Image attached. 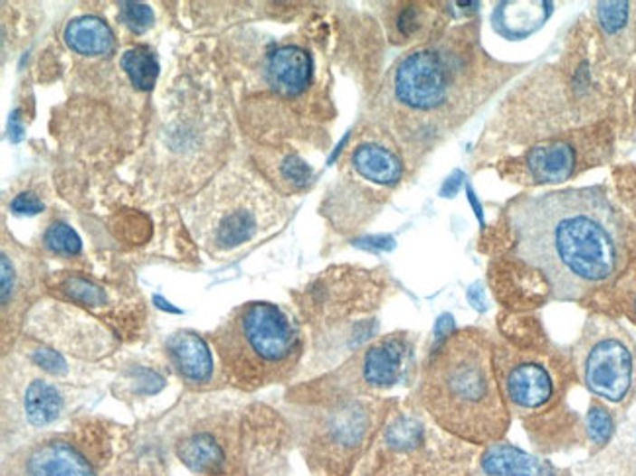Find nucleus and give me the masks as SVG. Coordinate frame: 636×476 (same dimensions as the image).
I'll list each match as a JSON object with an SVG mask.
<instances>
[{
  "mask_svg": "<svg viewBox=\"0 0 636 476\" xmlns=\"http://www.w3.org/2000/svg\"><path fill=\"white\" fill-rule=\"evenodd\" d=\"M509 223L517 258L541 272L560 301L611 285L629 262L625 219L599 186L525 195L509 205Z\"/></svg>",
  "mask_w": 636,
  "mask_h": 476,
  "instance_id": "f257e3e1",
  "label": "nucleus"
},
{
  "mask_svg": "<svg viewBox=\"0 0 636 476\" xmlns=\"http://www.w3.org/2000/svg\"><path fill=\"white\" fill-rule=\"evenodd\" d=\"M419 397L442 430L466 442L491 445L509 425L494 350L478 331L441 340L425 365Z\"/></svg>",
  "mask_w": 636,
  "mask_h": 476,
  "instance_id": "f03ea898",
  "label": "nucleus"
},
{
  "mask_svg": "<svg viewBox=\"0 0 636 476\" xmlns=\"http://www.w3.org/2000/svg\"><path fill=\"white\" fill-rule=\"evenodd\" d=\"M222 368L232 385L255 390L282 379L299 358V332L280 307L247 303L212 334Z\"/></svg>",
  "mask_w": 636,
  "mask_h": 476,
  "instance_id": "7ed1b4c3",
  "label": "nucleus"
},
{
  "mask_svg": "<svg viewBox=\"0 0 636 476\" xmlns=\"http://www.w3.org/2000/svg\"><path fill=\"white\" fill-rule=\"evenodd\" d=\"M280 203L261 180L227 170L188 207V225L204 248L233 252L280 223Z\"/></svg>",
  "mask_w": 636,
  "mask_h": 476,
  "instance_id": "20e7f679",
  "label": "nucleus"
},
{
  "mask_svg": "<svg viewBox=\"0 0 636 476\" xmlns=\"http://www.w3.org/2000/svg\"><path fill=\"white\" fill-rule=\"evenodd\" d=\"M584 387L609 405H627L636 387V350L625 328L592 316L574 348Z\"/></svg>",
  "mask_w": 636,
  "mask_h": 476,
  "instance_id": "39448f33",
  "label": "nucleus"
},
{
  "mask_svg": "<svg viewBox=\"0 0 636 476\" xmlns=\"http://www.w3.org/2000/svg\"><path fill=\"white\" fill-rule=\"evenodd\" d=\"M452 77L454 70L449 55L433 47L417 49L402 59L394 70V98L412 112H435L447 102Z\"/></svg>",
  "mask_w": 636,
  "mask_h": 476,
  "instance_id": "423d86ee",
  "label": "nucleus"
},
{
  "mask_svg": "<svg viewBox=\"0 0 636 476\" xmlns=\"http://www.w3.org/2000/svg\"><path fill=\"white\" fill-rule=\"evenodd\" d=\"M370 414L365 405H351L331 414L316 443L319 462H326V467L339 472L353 465L370 435Z\"/></svg>",
  "mask_w": 636,
  "mask_h": 476,
  "instance_id": "0eeeda50",
  "label": "nucleus"
},
{
  "mask_svg": "<svg viewBox=\"0 0 636 476\" xmlns=\"http://www.w3.org/2000/svg\"><path fill=\"white\" fill-rule=\"evenodd\" d=\"M555 377L543 361L515 358L503 371V393L519 412H536L555 397Z\"/></svg>",
  "mask_w": 636,
  "mask_h": 476,
  "instance_id": "6e6552de",
  "label": "nucleus"
},
{
  "mask_svg": "<svg viewBox=\"0 0 636 476\" xmlns=\"http://www.w3.org/2000/svg\"><path fill=\"white\" fill-rule=\"evenodd\" d=\"M595 22L613 63L625 70H636V3H597Z\"/></svg>",
  "mask_w": 636,
  "mask_h": 476,
  "instance_id": "1a4fd4ad",
  "label": "nucleus"
},
{
  "mask_svg": "<svg viewBox=\"0 0 636 476\" xmlns=\"http://www.w3.org/2000/svg\"><path fill=\"white\" fill-rule=\"evenodd\" d=\"M474 476H558L550 462L511 443L496 442L484 449Z\"/></svg>",
  "mask_w": 636,
  "mask_h": 476,
  "instance_id": "9d476101",
  "label": "nucleus"
},
{
  "mask_svg": "<svg viewBox=\"0 0 636 476\" xmlns=\"http://www.w3.org/2000/svg\"><path fill=\"white\" fill-rule=\"evenodd\" d=\"M166 356L178 377L190 385H206L214 375V359L206 341L195 332H176L166 340Z\"/></svg>",
  "mask_w": 636,
  "mask_h": 476,
  "instance_id": "9b49d317",
  "label": "nucleus"
},
{
  "mask_svg": "<svg viewBox=\"0 0 636 476\" xmlns=\"http://www.w3.org/2000/svg\"><path fill=\"white\" fill-rule=\"evenodd\" d=\"M525 166L536 184H560L574 176L578 153L568 141L538 145L527 153Z\"/></svg>",
  "mask_w": 636,
  "mask_h": 476,
  "instance_id": "f8f14e48",
  "label": "nucleus"
},
{
  "mask_svg": "<svg viewBox=\"0 0 636 476\" xmlns=\"http://www.w3.org/2000/svg\"><path fill=\"white\" fill-rule=\"evenodd\" d=\"M407 358V341L402 336H388L370 346L363 359V377L372 387L386 388L400 381Z\"/></svg>",
  "mask_w": 636,
  "mask_h": 476,
  "instance_id": "ddd939ff",
  "label": "nucleus"
},
{
  "mask_svg": "<svg viewBox=\"0 0 636 476\" xmlns=\"http://www.w3.org/2000/svg\"><path fill=\"white\" fill-rule=\"evenodd\" d=\"M267 77L276 92L296 96L304 92L311 80V59L296 45L279 47L269 57Z\"/></svg>",
  "mask_w": 636,
  "mask_h": 476,
  "instance_id": "4468645a",
  "label": "nucleus"
},
{
  "mask_svg": "<svg viewBox=\"0 0 636 476\" xmlns=\"http://www.w3.org/2000/svg\"><path fill=\"white\" fill-rule=\"evenodd\" d=\"M30 476H94L89 461L63 442L38 445L28 457Z\"/></svg>",
  "mask_w": 636,
  "mask_h": 476,
  "instance_id": "2eb2a0df",
  "label": "nucleus"
},
{
  "mask_svg": "<svg viewBox=\"0 0 636 476\" xmlns=\"http://www.w3.org/2000/svg\"><path fill=\"white\" fill-rule=\"evenodd\" d=\"M550 3H501L491 14V26L506 40H525L548 20Z\"/></svg>",
  "mask_w": 636,
  "mask_h": 476,
  "instance_id": "dca6fc26",
  "label": "nucleus"
},
{
  "mask_svg": "<svg viewBox=\"0 0 636 476\" xmlns=\"http://www.w3.org/2000/svg\"><path fill=\"white\" fill-rule=\"evenodd\" d=\"M353 168L368 182H375L380 186H394L398 184L403 174V166L398 156H395L386 146L375 143H365L356 146L351 156Z\"/></svg>",
  "mask_w": 636,
  "mask_h": 476,
  "instance_id": "f3484780",
  "label": "nucleus"
},
{
  "mask_svg": "<svg viewBox=\"0 0 636 476\" xmlns=\"http://www.w3.org/2000/svg\"><path fill=\"white\" fill-rule=\"evenodd\" d=\"M65 43L79 55H106L114 47V33L108 23L96 16H82L67 23Z\"/></svg>",
  "mask_w": 636,
  "mask_h": 476,
  "instance_id": "a211bd4d",
  "label": "nucleus"
},
{
  "mask_svg": "<svg viewBox=\"0 0 636 476\" xmlns=\"http://www.w3.org/2000/svg\"><path fill=\"white\" fill-rule=\"evenodd\" d=\"M185 465L196 474H218L225 462L223 449L210 434H195L185 437L176 449Z\"/></svg>",
  "mask_w": 636,
  "mask_h": 476,
  "instance_id": "6ab92c4d",
  "label": "nucleus"
},
{
  "mask_svg": "<svg viewBox=\"0 0 636 476\" xmlns=\"http://www.w3.org/2000/svg\"><path fill=\"white\" fill-rule=\"evenodd\" d=\"M24 408H26V416L33 425H45L52 424L62 414L63 398L53 385L33 381L26 390Z\"/></svg>",
  "mask_w": 636,
  "mask_h": 476,
  "instance_id": "aec40b11",
  "label": "nucleus"
},
{
  "mask_svg": "<svg viewBox=\"0 0 636 476\" xmlns=\"http://www.w3.org/2000/svg\"><path fill=\"white\" fill-rule=\"evenodd\" d=\"M122 69L136 89L151 90L159 75V63L147 47H131L122 55Z\"/></svg>",
  "mask_w": 636,
  "mask_h": 476,
  "instance_id": "412c9836",
  "label": "nucleus"
},
{
  "mask_svg": "<svg viewBox=\"0 0 636 476\" xmlns=\"http://www.w3.org/2000/svg\"><path fill=\"white\" fill-rule=\"evenodd\" d=\"M585 428L592 442L597 447H603L609 443V439L615 434V420L603 405H597L595 402L585 416Z\"/></svg>",
  "mask_w": 636,
  "mask_h": 476,
  "instance_id": "4be33fe9",
  "label": "nucleus"
},
{
  "mask_svg": "<svg viewBox=\"0 0 636 476\" xmlns=\"http://www.w3.org/2000/svg\"><path fill=\"white\" fill-rule=\"evenodd\" d=\"M45 247L59 256H77L81 252V238L65 223H53L45 230Z\"/></svg>",
  "mask_w": 636,
  "mask_h": 476,
  "instance_id": "5701e85b",
  "label": "nucleus"
},
{
  "mask_svg": "<svg viewBox=\"0 0 636 476\" xmlns=\"http://www.w3.org/2000/svg\"><path fill=\"white\" fill-rule=\"evenodd\" d=\"M62 291L65 293L67 299L82 304H90V307H102L106 303V293L100 287H96L94 284L81 277L65 279Z\"/></svg>",
  "mask_w": 636,
  "mask_h": 476,
  "instance_id": "b1692460",
  "label": "nucleus"
},
{
  "mask_svg": "<svg viewBox=\"0 0 636 476\" xmlns=\"http://www.w3.org/2000/svg\"><path fill=\"white\" fill-rule=\"evenodd\" d=\"M422 437H423L422 425H419L412 418H403V420L395 422L392 428L388 430L386 442H388V445L392 449L407 451V449H413V447H417L419 443H422Z\"/></svg>",
  "mask_w": 636,
  "mask_h": 476,
  "instance_id": "393cba45",
  "label": "nucleus"
},
{
  "mask_svg": "<svg viewBox=\"0 0 636 476\" xmlns=\"http://www.w3.org/2000/svg\"><path fill=\"white\" fill-rule=\"evenodd\" d=\"M119 18L131 32L141 33L151 28L153 10L141 3H122L119 5Z\"/></svg>",
  "mask_w": 636,
  "mask_h": 476,
  "instance_id": "a878e982",
  "label": "nucleus"
},
{
  "mask_svg": "<svg viewBox=\"0 0 636 476\" xmlns=\"http://www.w3.org/2000/svg\"><path fill=\"white\" fill-rule=\"evenodd\" d=\"M33 361L40 365L42 369H45L47 373L53 375H63L67 371V363L65 359L59 356V353L52 351V350H38L33 351Z\"/></svg>",
  "mask_w": 636,
  "mask_h": 476,
  "instance_id": "bb28decb",
  "label": "nucleus"
},
{
  "mask_svg": "<svg viewBox=\"0 0 636 476\" xmlns=\"http://www.w3.org/2000/svg\"><path fill=\"white\" fill-rule=\"evenodd\" d=\"M10 210L18 215H38L43 211V203L35 193L24 191L12 200Z\"/></svg>",
  "mask_w": 636,
  "mask_h": 476,
  "instance_id": "cd10ccee",
  "label": "nucleus"
},
{
  "mask_svg": "<svg viewBox=\"0 0 636 476\" xmlns=\"http://www.w3.org/2000/svg\"><path fill=\"white\" fill-rule=\"evenodd\" d=\"M452 328H454V322H452V319H451V316H441V319L437 321V336H439V340H445L447 336H451L452 334Z\"/></svg>",
  "mask_w": 636,
  "mask_h": 476,
  "instance_id": "c85d7f7f",
  "label": "nucleus"
},
{
  "mask_svg": "<svg viewBox=\"0 0 636 476\" xmlns=\"http://www.w3.org/2000/svg\"><path fill=\"white\" fill-rule=\"evenodd\" d=\"M468 299L472 301V304H474L476 309H479V311H484V309H486V304H484V289H478V287L474 285L470 291H468Z\"/></svg>",
  "mask_w": 636,
  "mask_h": 476,
  "instance_id": "c756f323",
  "label": "nucleus"
},
{
  "mask_svg": "<svg viewBox=\"0 0 636 476\" xmlns=\"http://www.w3.org/2000/svg\"><path fill=\"white\" fill-rule=\"evenodd\" d=\"M10 135L14 141H18L22 135V127L18 126V114H12L10 117Z\"/></svg>",
  "mask_w": 636,
  "mask_h": 476,
  "instance_id": "7c9ffc66",
  "label": "nucleus"
},
{
  "mask_svg": "<svg viewBox=\"0 0 636 476\" xmlns=\"http://www.w3.org/2000/svg\"><path fill=\"white\" fill-rule=\"evenodd\" d=\"M629 311H631L632 319H634V322H636V287H634V289H632V293H631V299H629Z\"/></svg>",
  "mask_w": 636,
  "mask_h": 476,
  "instance_id": "2f4dec72",
  "label": "nucleus"
},
{
  "mask_svg": "<svg viewBox=\"0 0 636 476\" xmlns=\"http://www.w3.org/2000/svg\"><path fill=\"white\" fill-rule=\"evenodd\" d=\"M634 114H636V100H634Z\"/></svg>",
  "mask_w": 636,
  "mask_h": 476,
  "instance_id": "473e14b6",
  "label": "nucleus"
}]
</instances>
